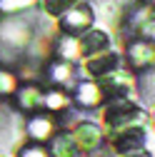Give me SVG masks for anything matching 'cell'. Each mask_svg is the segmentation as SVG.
<instances>
[{"label": "cell", "instance_id": "cell-1", "mask_svg": "<svg viewBox=\"0 0 155 157\" xmlns=\"http://www.w3.org/2000/svg\"><path fill=\"white\" fill-rule=\"evenodd\" d=\"M33 37H35V28L23 15L0 17V48H5L10 52H25Z\"/></svg>", "mask_w": 155, "mask_h": 157}, {"label": "cell", "instance_id": "cell-2", "mask_svg": "<svg viewBox=\"0 0 155 157\" xmlns=\"http://www.w3.org/2000/svg\"><path fill=\"white\" fill-rule=\"evenodd\" d=\"M140 120V110L130 97H113L108 100V105L103 107V122L108 125V130H123L130 127Z\"/></svg>", "mask_w": 155, "mask_h": 157}, {"label": "cell", "instance_id": "cell-3", "mask_svg": "<svg viewBox=\"0 0 155 157\" xmlns=\"http://www.w3.org/2000/svg\"><path fill=\"white\" fill-rule=\"evenodd\" d=\"M93 20H95V10L88 3H75L58 17V28H60L63 35H75L78 37V35H83L85 30L93 28Z\"/></svg>", "mask_w": 155, "mask_h": 157}, {"label": "cell", "instance_id": "cell-4", "mask_svg": "<svg viewBox=\"0 0 155 157\" xmlns=\"http://www.w3.org/2000/svg\"><path fill=\"white\" fill-rule=\"evenodd\" d=\"M43 95L45 87L35 80H25L18 85L15 95H13V105L20 115H33V112H40L43 110Z\"/></svg>", "mask_w": 155, "mask_h": 157}, {"label": "cell", "instance_id": "cell-5", "mask_svg": "<svg viewBox=\"0 0 155 157\" xmlns=\"http://www.w3.org/2000/svg\"><path fill=\"white\" fill-rule=\"evenodd\" d=\"M58 132V122H55V115L40 110V112H33L28 115L25 120V137L30 142H40V145H48L50 137Z\"/></svg>", "mask_w": 155, "mask_h": 157}, {"label": "cell", "instance_id": "cell-6", "mask_svg": "<svg viewBox=\"0 0 155 157\" xmlns=\"http://www.w3.org/2000/svg\"><path fill=\"white\" fill-rule=\"evenodd\" d=\"M70 135H73V140H75L80 155H93V152H98L100 145H103V127L90 122V120L75 122V127L70 130Z\"/></svg>", "mask_w": 155, "mask_h": 157}, {"label": "cell", "instance_id": "cell-7", "mask_svg": "<svg viewBox=\"0 0 155 157\" xmlns=\"http://www.w3.org/2000/svg\"><path fill=\"white\" fill-rule=\"evenodd\" d=\"M145 145V132L140 127H123V130H115L113 137H110V147L118 152V155H130L135 150H140Z\"/></svg>", "mask_w": 155, "mask_h": 157}, {"label": "cell", "instance_id": "cell-8", "mask_svg": "<svg viewBox=\"0 0 155 157\" xmlns=\"http://www.w3.org/2000/svg\"><path fill=\"white\" fill-rule=\"evenodd\" d=\"M43 75L50 82V87H68L75 80V65L68 60H60V57H50L43 65Z\"/></svg>", "mask_w": 155, "mask_h": 157}, {"label": "cell", "instance_id": "cell-9", "mask_svg": "<svg viewBox=\"0 0 155 157\" xmlns=\"http://www.w3.org/2000/svg\"><path fill=\"white\" fill-rule=\"evenodd\" d=\"M70 97H73V105H78V107H98L105 102V95H103V87L98 85V80L78 82Z\"/></svg>", "mask_w": 155, "mask_h": 157}, {"label": "cell", "instance_id": "cell-10", "mask_svg": "<svg viewBox=\"0 0 155 157\" xmlns=\"http://www.w3.org/2000/svg\"><path fill=\"white\" fill-rule=\"evenodd\" d=\"M78 45H80V55L90 57V55H98L105 52L110 48V35L100 28H90L83 35H78Z\"/></svg>", "mask_w": 155, "mask_h": 157}, {"label": "cell", "instance_id": "cell-11", "mask_svg": "<svg viewBox=\"0 0 155 157\" xmlns=\"http://www.w3.org/2000/svg\"><path fill=\"white\" fill-rule=\"evenodd\" d=\"M118 70V55L105 50V52H98V55H90L85 60V72L90 77H95V80H100V77L110 75Z\"/></svg>", "mask_w": 155, "mask_h": 157}, {"label": "cell", "instance_id": "cell-12", "mask_svg": "<svg viewBox=\"0 0 155 157\" xmlns=\"http://www.w3.org/2000/svg\"><path fill=\"white\" fill-rule=\"evenodd\" d=\"M45 147H48L50 157H80L70 130H58V132L50 137V142H48Z\"/></svg>", "mask_w": 155, "mask_h": 157}, {"label": "cell", "instance_id": "cell-13", "mask_svg": "<svg viewBox=\"0 0 155 157\" xmlns=\"http://www.w3.org/2000/svg\"><path fill=\"white\" fill-rule=\"evenodd\" d=\"M70 107H73V97L65 87H45V95H43V110L45 112L60 115Z\"/></svg>", "mask_w": 155, "mask_h": 157}, {"label": "cell", "instance_id": "cell-14", "mask_svg": "<svg viewBox=\"0 0 155 157\" xmlns=\"http://www.w3.org/2000/svg\"><path fill=\"white\" fill-rule=\"evenodd\" d=\"M20 85V77L13 67H3L0 65V102L3 100H13V95Z\"/></svg>", "mask_w": 155, "mask_h": 157}, {"label": "cell", "instance_id": "cell-15", "mask_svg": "<svg viewBox=\"0 0 155 157\" xmlns=\"http://www.w3.org/2000/svg\"><path fill=\"white\" fill-rule=\"evenodd\" d=\"M130 63L135 67H148L150 63H155V48H150L145 43L130 45Z\"/></svg>", "mask_w": 155, "mask_h": 157}, {"label": "cell", "instance_id": "cell-16", "mask_svg": "<svg viewBox=\"0 0 155 157\" xmlns=\"http://www.w3.org/2000/svg\"><path fill=\"white\" fill-rule=\"evenodd\" d=\"M38 5V0H0V17L5 15H23Z\"/></svg>", "mask_w": 155, "mask_h": 157}, {"label": "cell", "instance_id": "cell-17", "mask_svg": "<svg viewBox=\"0 0 155 157\" xmlns=\"http://www.w3.org/2000/svg\"><path fill=\"white\" fill-rule=\"evenodd\" d=\"M38 3H40V10L48 17H60L70 5L78 3V0H38Z\"/></svg>", "mask_w": 155, "mask_h": 157}, {"label": "cell", "instance_id": "cell-18", "mask_svg": "<svg viewBox=\"0 0 155 157\" xmlns=\"http://www.w3.org/2000/svg\"><path fill=\"white\" fill-rule=\"evenodd\" d=\"M18 157H50V152H48V147L45 145H40V142H23L20 145V150H18Z\"/></svg>", "mask_w": 155, "mask_h": 157}, {"label": "cell", "instance_id": "cell-19", "mask_svg": "<svg viewBox=\"0 0 155 157\" xmlns=\"http://www.w3.org/2000/svg\"><path fill=\"white\" fill-rule=\"evenodd\" d=\"M123 157H153L150 152H145V150H135V152H130V155H123Z\"/></svg>", "mask_w": 155, "mask_h": 157}, {"label": "cell", "instance_id": "cell-20", "mask_svg": "<svg viewBox=\"0 0 155 157\" xmlns=\"http://www.w3.org/2000/svg\"><path fill=\"white\" fill-rule=\"evenodd\" d=\"M88 157H103V155H100V152H93V155H88Z\"/></svg>", "mask_w": 155, "mask_h": 157}, {"label": "cell", "instance_id": "cell-21", "mask_svg": "<svg viewBox=\"0 0 155 157\" xmlns=\"http://www.w3.org/2000/svg\"><path fill=\"white\" fill-rule=\"evenodd\" d=\"M153 127H155V115H153Z\"/></svg>", "mask_w": 155, "mask_h": 157}, {"label": "cell", "instance_id": "cell-22", "mask_svg": "<svg viewBox=\"0 0 155 157\" xmlns=\"http://www.w3.org/2000/svg\"><path fill=\"white\" fill-rule=\"evenodd\" d=\"M0 157H10V155H0Z\"/></svg>", "mask_w": 155, "mask_h": 157}]
</instances>
